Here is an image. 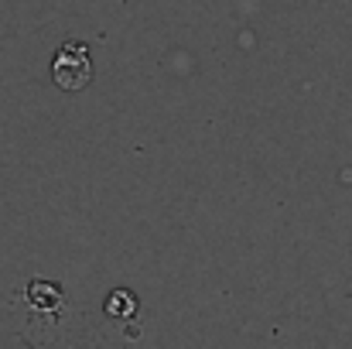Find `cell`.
I'll return each instance as SVG.
<instances>
[{
  "mask_svg": "<svg viewBox=\"0 0 352 349\" xmlns=\"http://www.w3.org/2000/svg\"><path fill=\"white\" fill-rule=\"evenodd\" d=\"M52 79L58 89L65 93H79L93 83V59H89V48L79 45V41H69L55 52L52 59Z\"/></svg>",
  "mask_w": 352,
  "mask_h": 349,
  "instance_id": "obj_1",
  "label": "cell"
},
{
  "mask_svg": "<svg viewBox=\"0 0 352 349\" xmlns=\"http://www.w3.org/2000/svg\"><path fill=\"white\" fill-rule=\"evenodd\" d=\"M107 312H110V315H130V312H133V298H130V291H117V295L107 302Z\"/></svg>",
  "mask_w": 352,
  "mask_h": 349,
  "instance_id": "obj_2",
  "label": "cell"
}]
</instances>
